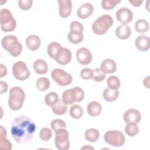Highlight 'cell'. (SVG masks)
Masks as SVG:
<instances>
[{
  "mask_svg": "<svg viewBox=\"0 0 150 150\" xmlns=\"http://www.w3.org/2000/svg\"><path fill=\"white\" fill-rule=\"evenodd\" d=\"M36 125L28 117L19 116L15 118L11 126L12 138L18 144H23L30 141L35 134Z\"/></svg>",
  "mask_w": 150,
  "mask_h": 150,
  "instance_id": "1",
  "label": "cell"
},
{
  "mask_svg": "<svg viewBox=\"0 0 150 150\" xmlns=\"http://www.w3.org/2000/svg\"><path fill=\"white\" fill-rule=\"evenodd\" d=\"M25 99V94L23 90L19 87H13L9 90L8 105L14 111H18L22 107Z\"/></svg>",
  "mask_w": 150,
  "mask_h": 150,
  "instance_id": "2",
  "label": "cell"
},
{
  "mask_svg": "<svg viewBox=\"0 0 150 150\" xmlns=\"http://www.w3.org/2000/svg\"><path fill=\"white\" fill-rule=\"evenodd\" d=\"M113 22L114 21L111 16L107 14L103 15L93 22L91 26L92 31L97 35H104L113 25Z\"/></svg>",
  "mask_w": 150,
  "mask_h": 150,
  "instance_id": "3",
  "label": "cell"
},
{
  "mask_svg": "<svg viewBox=\"0 0 150 150\" xmlns=\"http://www.w3.org/2000/svg\"><path fill=\"white\" fill-rule=\"evenodd\" d=\"M1 29L3 32H9L14 30L16 26V21L10 11L3 8L0 11Z\"/></svg>",
  "mask_w": 150,
  "mask_h": 150,
  "instance_id": "4",
  "label": "cell"
},
{
  "mask_svg": "<svg viewBox=\"0 0 150 150\" xmlns=\"http://www.w3.org/2000/svg\"><path fill=\"white\" fill-rule=\"evenodd\" d=\"M84 91L79 87H75L63 91L62 101L67 105L80 102L84 98Z\"/></svg>",
  "mask_w": 150,
  "mask_h": 150,
  "instance_id": "5",
  "label": "cell"
},
{
  "mask_svg": "<svg viewBox=\"0 0 150 150\" xmlns=\"http://www.w3.org/2000/svg\"><path fill=\"white\" fill-rule=\"evenodd\" d=\"M104 139L106 143L115 147L121 146L125 142V138L124 134L117 130L107 131L104 134Z\"/></svg>",
  "mask_w": 150,
  "mask_h": 150,
  "instance_id": "6",
  "label": "cell"
},
{
  "mask_svg": "<svg viewBox=\"0 0 150 150\" xmlns=\"http://www.w3.org/2000/svg\"><path fill=\"white\" fill-rule=\"evenodd\" d=\"M55 132L54 144L59 150H68L70 148L69 134L66 129H62Z\"/></svg>",
  "mask_w": 150,
  "mask_h": 150,
  "instance_id": "7",
  "label": "cell"
},
{
  "mask_svg": "<svg viewBox=\"0 0 150 150\" xmlns=\"http://www.w3.org/2000/svg\"><path fill=\"white\" fill-rule=\"evenodd\" d=\"M51 77L58 85L61 86H68L73 81V77L69 73L59 68L52 70Z\"/></svg>",
  "mask_w": 150,
  "mask_h": 150,
  "instance_id": "8",
  "label": "cell"
},
{
  "mask_svg": "<svg viewBox=\"0 0 150 150\" xmlns=\"http://www.w3.org/2000/svg\"><path fill=\"white\" fill-rule=\"evenodd\" d=\"M12 71L13 77L19 81L25 80L30 76V71L26 63L22 61L15 62L12 66Z\"/></svg>",
  "mask_w": 150,
  "mask_h": 150,
  "instance_id": "9",
  "label": "cell"
},
{
  "mask_svg": "<svg viewBox=\"0 0 150 150\" xmlns=\"http://www.w3.org/2000/svg\"><path fill=\"white\" fill-rule=\"evenodd\" d=\"M54 59L59 64H67L71 60V52L69 49L62 47L57 52Z\"/></svg>",
  "mask_w": 150,
  "mask_h": 150,
  "instance_id": "10",
  "label": "cell"
},
{
  "mask_svg": "<svg viewBox=\"0 0 150 150\" xmlns=\"http://www.w3.org/2000/svg\"><path fill=\"white\" fill-rule=\"evenodd\" d=\"M76 57L78 62L82 65H88L92 60V54L86 47L79 48L76 52Z\"/></svg>",
  "mask_w": 150,
  "mask_h": 150,
  "instance_id": "11",
  "label": "cell"
},
{
  "mask_svg": "<svg viewBox=\"0 0 150 150\" xmlns=\"http://www.w3.org/2000/svg\"><path fill=\"white\" fill-rule=\"evenodd\" d=\"M116 18L117 20L122 24L127 25L133 19V13L128 8L122 7L116 12Z\"/></svg>",
  "mask_w": 150,
  "mask_h": 150,
  "instance_id": "12",
  "label": "cell"
},
{
  "mask_svg": "<svg viewBox=\"0 0 150 150\" xmlns=\"http://www.w3.org/2000/svg\"><path fill=\"white\" fill-rule=\"evenodd\" d=\"M123 118L127 124H138L141 119V115L139 111L134 108H131L124 113Z\"/></svg>",
  "mask_w": 150,
  "mask_h": 150,
  "instance_id": "13",
  "label": "cell"
},
{
  "mask_svg": "<svg viewBox=\"0 0 150 150\" xmlns=\"http://www.w3.org/2000/svg\"><path fill=\"white\" fill-rule=\"evenodd\" d=\"M58 4L59 6V15L63 18L69 16L72 11L71 1L70 0H59L58 1Z\"/></svg>",
  "mask_w": 150,
  "mask_h": 150,
  "instance_id": "14",
  "label": "cell"
},
{
  "mask_svg": "<svg viewBox=\"0 0 150 150\" xmlns=\"http://www.w3.org/2000/svg\"><path fill=\"white\" fill-rule=\"evenodd\" d=\"M94 11L93 5L88 2L84 3L79 7L77 11V16L82 19L90 17Z\"/></svg>",
  "mask_w": 150,
  "mask_h": 150,
  "instance_id": "15",
  "label": "cell"
},
{
  "mask_svg": "<svg viewBox=\"0 0 150 150\" xmlns=\"http://www.w3.org/2000/svg\"><path fill=\"white\" fill-rule=\"evenodd\" d=\"M137 48L141 52H145L149 49L150 39L149 38L145 35H141L137 38L135 41Z\"/></svg>",
  "mask_w": 150,
  "mask_h": 150,
  "instance_id": "16",
  "label": "cell"
},
{
  "mask_svg": "<svg viewBox=\"0 0 150 150\" xmlns=\"http://www.w3.org/2000/svg\"><path fill=\"white\" fill-rule=\"evenodd\" d=\"M131 35V29L129 26L125 24H121L115 29V35L120 39L125 40L129 38Z\"/></svg>",
  "mask_w": 150,
  "mask_h": 150,
  "instance_id": "17",
  "label": "cell"
},
{
  "mask_svg": "<svg viewBox=\"0 0 150 150\" xmlns=\"http://www.w3.org/2000/svg\"><path fill=\"white\" fill-rule=\"evenodd\" d=\"M41 44L40 39L38 36L35 35H30L26 38V45L29 49L30 50H38Z\"/></svg>",
  "mask_w": 150,
  "mask_h": 150,
  "instance_id": "18",
  "label": "cell"
},
{
  "mask_svg": "<svg viewBox=\"0 0 150 150\" xmlns=\"http://www.w3.org/2000/svg\"><path fill=\"white\" fill-rule=\"evenodd\" d=\"M22 45L18 41V39L13 40L9 45L7 51L10 53V54L13 57L18 56L22 52Z\"/></svg>",
  "mask_w": 150,
  "mask_h": 150,
  "instance_id": "19",
  "label": "cell"
},
{
  "mask_svg": "<svg viewBox=\"0 0 150 150\" xmlns=\"http://www.w3.org/2000/svg\"><path fill=\"white\" fill-rule=\"evenodd\" d=\"M34 71L38 74H45L48 71L47 63L42 59L36 60L33 64Z\"/></svg>",
  "mask_w": 150,
  "mask_h": 150,
  "instance_id": "20",
  "label": "cell"
},
{
  "mask_svg": "<svg viewBox=\"0 0 150 150\" xmlns=\"http://www.w3.org/2000/svg\"><path fill=\"white\" fill-rule=\"evenodd\" d=\"M101 69L107 74H111L115 71L117 64L115 62L111 59H106L101 64Z\"/></svg>",
  "mask_w": 150,
  "mask_h": 150,
  "instance_id": "21",
  "label": "cell"
},
{
  "mask_svg": "<svg viewBox=\"0 0 150 150\" xmlns=\"http://www.w3.org/2000/svg\"><path fill=\"white\" fill-rule=\"evenodd\" d=\"M87 110L90 115L92 117H96L101 114L102 108L99 103L97 101H91L87 104Z\"/></svg>",
  "mask_w": 150,
  "mask_h": 150,
  "instance_id": "22",
  "label": "cell"
},
{
  "mask_svg": "<svg viewBox=\"0 0 150 150\" xmlns=\"http://www.w3.org/2000/svg\"><path fill=\"white\" fill-rule=\"evenodd\" d=\"M0 145L1 149L10 150L12 149V144L11 142L6 139V132L5 128L3 126H1L0 129Z\"/></svg>",
  "mask_w": 150,
  "mask_h": 150,
  "instance_id": "23",
  "label": "cell"
},
{
  "mask_svg": "<svg viewBox=\"0 0 150 150\" xmlns=\"http://www.w3.org/2000/svg\"><path fill=\"white\" fill-rule=\"evenodd\" d=\"M103 96L104 99L107 102H112L118 97L119 91L118 90H113L107 87L103 91Z\"/></svg>",
  "mask_w": 150,
  "mask_h": 150,
  "instance_id": "24",
  "label": "cell"
},
{
  "mask_svg": "<svg viewBox=\"0 0 150 150\" xmlns=\"http://www.w3.org/2000/svg\"><path fill=\"white\" fill-rule=\"evenodd\" d=\"M67 105L62 100H59L52 107V110L54 114L61 115L64 114L67 111Z\"/></svg>",
  "mask_w": 150,
  "mask_h": 150,
  "instance_id": "25",
  "label": "cell"
},
{
  "mask_svg": "<svg viewBox=\"0 0 150 150\" xmlns=\"http://www.w3.org/2000/svg\"><path fill=\"white\" fill-rule=\"evenodd\" d=\"M67 38L70 43L73 44H78L81 43L83 40V33L79 31L70 30L67 35Z\"/></svg>",
  "mask_w": 150,
  "mask_h": 150,
  "instance_id": "26",
  "label": "cell"
},
{
  "mask_svg": "<svg viewBox=\"0 0 150 150\" xmlns=\"http://www.w3.org/2000/svg\"><path fill=\"white\" fill-rule=\"evenodd\" d=\"M148 22L144 19H139L135 23V29L139 33H145L149 30Z\"/></svg>",
  "mask_w": 150,
  "mask_h": 150,
  "instance_id": "27",
  "label": "cell"
},
{
  "mask_svg": "<svg viewBox=\"0 0 150 150\" xmlns=\"http://www.w3.org/2000/svg\"><path fill=\"white\" fill-rule=\"evenodd\" d=\"M100 137V132L96 128H90L85 132L86 139L90 142H96Z\"/></svg>",
  "mask_w": 150,
  "mask_h": 150,
  "instance_id": "28",
  "label": "cell"
},
{
  "mask_svg": "<svg viewBox=\"0 0 150 150\" xmlns=\"http://www.w3.org/2000/svg\"><path fill=\"white\" fill-rule=\"evenodd\" d=\"M50 85V81L46 77H40L36 81V86L37 88L41 91H44L47 90L49 88Z\"/></svg>",
  "mask_w": 150,
  "mask_h": 150,
  "instance_id": "29",
  "label": "cell"
},
{
  "mask_svg": "<svg viewBox=\"0 0 150 150\" xmlns=\"http://www.w3.org/2000/svg\"><path fill=\"white\" fill-rule=\"evenodd\" d=\"M69 114L73 118L79 119L83 114V110L81 106L75 104L71 107L69 111Z\"/></svg>",
  "mask_w": 150,
  "mask_h": 150,
  "instance_id": "30",
  "label": "cell"
},
{
  "mask_svg": "<svg viewBox=\"0 0 150 150\" xmlns=\"http://www.w3.org/2000/svg\"><path fill=\"white\" fill-rule=\"evenodd\" d=\"M62 47V46L59 43L56 42L49 43L47 46V53L50 57L54 59L57 52Z\"/></svg>",
  "mask_w": 150,
  "mask_h": 150,
  "instance_id": "31",
  "label": "cell"
},
{
  "mask_svg": "<svg viewBox=\"0 0 150 150\" xmlns=\"http://www.w3.org/2000/svg\"><path fill=\"white\" fill-rule=\"evenodd\" d=\"M59 96L55 92H50L47 93L45 97V104L49 107H52L53 105L59 100Z\"/></svg>",
  "mask_w": 150,
  "mask_h": 150,
  "instance_id": "32",
  "label": "cell"
},
{
  "mask_svg": "<svg viewBox=\"0 0 150 150\" xmlns=\"http://www.w3.org/2000/svg\"><path fill=\"white\" fill-rule=\"evenodd\" d=\"M105 74L101 68H96L93 70L92 79L97 82H101L105 79L106 77Z\"/></svg>",
  "mask_w": 150,
  "mask_h": 150,
  "instance_id": "33",
  "label": "cell"
},
{
  "mask_svg": "<svg viewBox=\"0 0 150 150\" xmlns=\"http://www.w3.org/2000/svg\"><path fill=\"white\" fill-rule=\"evenodd\" d=\"M108 88L113 90H118L121 85V82L118 77L115 76H110L107 80Z\"/></svg>",
  "mask_w": 150,
  "mask_h": 150,
  "instance_id": "34",
  "label": "cell"
},
{
  "mask_svg": "<svg viewBox=\"0 0 150 150\" xmlns=\"http://www.w3.org/2000/svg\"><path fill=\"white\" fill-rule=\"evenodd\" d=\"M125 132L129 137L135 136L139 132L137 124H128L125 127Z\"/></svg>",
  "mask_w": 150,
  "mask_h": 150,
  "instance_id": "35",
  "label": "cell"
},
{
  "mask_svg": "<svg viewBox=\"0 0 150 150\" xmlns=\"http://www.w3.org/2000/svg\"><path fill=\"white\" fill-rule=\"evenodd\" d=\"M50 126L53 130L56 132L62 129H66V124L61 119H54L51 122Z\"/></svg>",
  "mask_w": 150,
  "mask_h": 150,
  "instance_id": "36",
  "label": "cell"
},
{
  "mask_svg": "<svg viewBox=\"0 0 150 150\" xmlns=\"http://www.w3.org/2000/svg\"><path fill=\"white\" fill-rule=\"evenodd\" d=\"M121 2L120 0H104L101 2V7L105 10H110L114 8L118 4Z\"/></svg>",
  "mask_w": 150,
  "mask_h": 150,
  "instance_id": "37",
  "label": "cell"
},
{
  "mask_svg": "<svg viewBox=\"0 0 150 150\" xmlns=\"http://www.w3.org/2000/svg\"><path fill=\"white\" fill-rule=\"evenodd\" d=\"M52 136V130L46 127L42 128L39 132V137L40 138L45 141H49Z\"/></svg>",
  "mask_w": 150,
  "mask_h": 150,
  "instance_id": "38",
  "label": "cell"
},
{
  "mask_svg": "<svg viewBox=\"0 0 150 150\" xmlns=\"http://www.w3.org/2000/svg\"><path fill=\"white\" fill-rule=\"evenodd\" d=\"M18 39L17 37L15 35H7L4 36L1 41V45L3 48L5 50H7V48L9 46V45L12 42L13 40Z\"/></svg>",
  "mask_w": 150,
  "mask_h": 150,
  "instance_id": "39",
  "label": "cell"
},
{
  "mask_svg": "<svg viewBox=\"0 0 150 150\" xmlns=\"http://www.w3.org/2000/svg\"><path fill=\"white\" fill-rule=\"evenodd\" d=\"M33 1L32 0H20L18 1V5L19 8L23 11L29 9L32 5Z\"/></svg>",
  "mask_w": 150,
  "mask_h": 150,
  "instance_id": "40",
  "label": "cell"
},
{
  "mask_svg": "<svg viewBox=\"0 0 150 150\" xmlns=\"http://www.w3.org/2000/svg\"><path fill=\"white\" fill-rule=\"evenodd\" d=\"M93 70L89 68L83 69L80 71V76L83 79L89 80L92 78Z\"/></svg>",
  "mask_w": 150,
  "mask_h": 150,
  "instance_id": "41",
  "label": "cell"
},
{
  "mask_svg": "<svg viewBox=\"0 0 150 150\" xmlns=\"http://www.w3.org/2000/svg\"><path fill=\"white\" fill-rule=\"evenodd\" d=\"M70 30H74V31H79L83 32L84 30V28L82 24L78 22V21H72L70 25Z\"/></svg>",
  "mask_w": 150,
  "mask_h": 150,
  "instance_id": "42",
  "label": "cell"
},
{
  "mask_svg": "<svg viewBox=\"0 0 150 150\" xmlns=\"http://www.w3.org/2000/svg\"><path fill=\"white\" fill-rule=\"evenodd\" d=\"M1 68H0V77L2 78L4 76H5L7 74V69L6 67L3 64H1Z\"/></svg>",
  "mask_w": 150,
  "mask_h": 150,
  "instance_id": "43",
  "label": "cell"
},
{
  "mask_svg": "<svg viewBox=\"0 0 150 150\" xmlns=\"http://www.w3.org/2000/svg\"><path fill=\"white\" fill-rule=\"evenodd\" d=\"M8 90V84L6 83L1 81V94L6 92Z\"/></svg>",
  "mask_w": 150,
  "mask_h": 150,
  "instance_id": "44",
  "label": "cell"
},
{
  "mask_svg": "<svg viewBox=\"0 0 150 150\" xmlns=\"http://www.w3.org/2000/svg\"><path fill=\"white\" fill-rule=\"evenodd\" d=\"M128 1L134 6H136V7L141 6L143 2V0H129Z\"/></svg>",
  "mask_w": 150,
  "mask_h": 150,
  "instance_id": "45",
  "label": "cell"
},
{
  "mask_svg": "<svg viewBox=\"0 0 150 150\" xmlns=\"http://www.w3.org/2000/svg\"><path fill=\"white\" fill-rule=\"evenodd\" d=\"M146 81H146V80H145V79L144 80V85L145 86H146V87L149 88V77H148Z\"/></svg>",
  "mask_w": 150,
  "mask_h": 150,
  "instance_id": "46",
  "label": "cell"
},
{
  "mask_svg": "<svg viewBox=\"0 0 150 150\" xmlns=\"http://www.w3.org/2000/svg\"><path fill=\"white\" fill-rule=\"evenodd\" d=\"M94 149L93 147L91 146H88V145H86L85 146H83L81 148V149Z\"/></svg>",
  "mask_w": 150,
  "mask_h": 150,
  "instance_id": "47",
  "label": "cell"
}]
</instances>
